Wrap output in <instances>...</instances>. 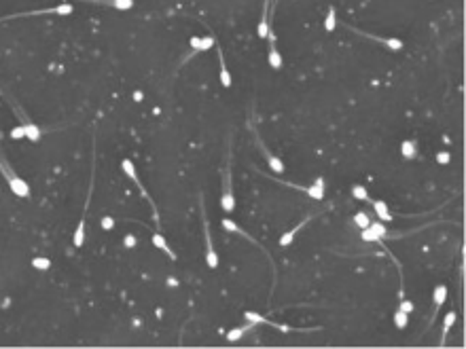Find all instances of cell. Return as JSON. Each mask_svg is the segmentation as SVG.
Listing matches in <instances>:
<instances>
[{
  "label": "cell",
  "instance_id": "obj_10",
  "mask_svg": "<svg viewBox=\"0 0 466 349\" xmlns=\"http://www.w3.org/2000/svg\"><path fill=\"white\" fill-rule=\"evenodd\" d=\"M221 225H222V228H225V231H227V233H240V235H242V237H244V239L248 241V244H252V246H257V247H261V244H259V241H257V239H254V237H250V235H248V233L244 231V228H242V226L238 225V222H233L231 218H222V220H221Z\"/></svg>",
  "mask_w": 466,
  "mask_h": 349
},
{
  "label": "cell",
  "instance_id": "obj_9",
  "mask_svg": "<svg viewBox=\"0 0 466 349\" xmlns=\"http://www.w3.org/2000/svg\"><path fill=\"white\" fill-rule=\"evenodd\" d=\"M257 144H259V148L263 150V155H265V159H267V165H269V167H271L273 171H276V174H282V171L286 169V167H284V161H282V159L273 155V152H271L269 148H267V146H265V142H263V140H261V138H257Z\"/></svg>",
  "mask_w": 466,
  "mask_h": 349
},
{
  "label": "cell",
  "instance_id": "obj_26",
  "mask_svg": "<svg viewBox=\"0 0 466 349\" xmlns=\"http://www.w3.org/2000/svg\"><path fill=\"white\" fill-rule=\"evenodd\" d=\"M335 28H337V13H335V6H329V15L324 19V30L333 32Z\"/></svg>",
  "mask_w": 466,
  "mask_h": 349
},
{
  "label": "cell",
  "instance_id": "obj_4",
  "mask_svg": "<svg viewBox=\"0 0 466 349\" xmlns=\"http://www.w3.org/2000/svg\"><path fill=\"white\" fill-rule=\"evenodd\" d=\"M74 9L70 2H62L57 6H49V9H38V11H25V13H19V15H9L4 19H15V17H36V15H60V17H66L70 15Z\"/></svg>",
  "mask_w": 466,
  "mask_h": 349
},
{
  "label": "cell",
  "instance_id": "obj_30",
  "mask_svg": "<svg viewBox=\"0 0 466 349\" xmlns=\"http://www.w3.org/2000/svg\"><path fill=\"white\" fill-rule=\"evenodd\" d=\"M11 138H15V140H22V138H25V136H23V127H22V125L13 127V129H11Z\"/></svg>",
  "mask_w": 466,
  "mask_h": 349
},
{
  "label": "cell",
  "instance_id": "obj_22",
  "mask_svg": "<svg viewBox=\"0 0 466 349\" xmlns=\"http://www.w3.org/2000/svg\"><path fill=\"white\" fill-rule=\"evenodd\" d=\"M22 127H23V136L28 140H32V142H38V140H41V129H38L34 123H30L28 119L22 121Z\"/></svg>",
  "mask_w": 466,
  "mask_h": 349
},
{
  "label": "cell",
  "instance_id": "obj_5",
  "mask_svg": "<svg viewBox=\"0 0 466 349\" xmlns=\"http://www.w3.org/2000/svg\"><path fill=\"white\" fill-rule=\"evenodd\" d=\"M352 32H356V34H360V36H365L369 38V41H375V42H379V44H384L386 49H390V51H403V41H399V38H386V36H379V34H371V32H365V30H358V28H354V25H348Z\"/></svg>",
  "mask_w": 466,
  "mask_h": 349
},
{
  "label": "cell",
  "instance_id": "obj_13",
  "mask_svg": "<svg viewBox=\"0 0 466 349\" xmlns=\"http://www.w3.org/2000/svg\"><path fill=\"white\" fill-rule=\"evenodd\" d=\"M189 44H191V51H193V53H200V51L212 49L214 44H216V41H214L212 36H193Z\"/></svg>",
  "mask_w": 466,
  "mask_h": 349
},
{
  "label": "cell",
  "instance_id": "obj_18",
  "mask_svg": "<svg viewBox=\"0 0 466 349\" xmlns=\"http://www.w3.org/2000/svg\"><path fill=\"white\" fill-rule=\"evenodd\" d=\"M269 28H271V23H269V0L265 2L263 6V17H261V23H259V28H257V34L261 38H267V34H269Z\"/></svg>",
  "mask_w": 466,
  "mask_h": 349
},
{
  "label": "cell",
  "instance_id": "obj_21",
  "mask_svg": "<svg viewBox=\"0 0 466 349\" xmlns=\"http://www.w3.org/2000/svg\"><path fill=\"white\" fill-rule=\"evenodd\" d=\"M445 298H447V286H437L435 292H432V303H435V313H432V317L437 315V311L441 309V305L445 303Z\"/></svg>",
  "mask_w": 466,
  "mask_h": 349
},
{
  "label": "cell",
  "instance_id": "obj_14",
  "mask_svg": "<svg viewBox=\"0 0 466 349\" xmlns=\"http://www.w3.org/2000/svg\"><path fill=\"white\" fill-rule=\"evenodd\" d=\"M310 222H311V216H308V218H305V220H301L297 226H292L290 231H286V233L282 235V237H280V246H282V247L290 246L292 241H295V235H297V233H301V228H303V226H308Z\"/></svg>",
  "mask_w": 466,
  "mask_h": 349
},
{
  "label": "cell",
  "instance_id": "obj_15",
  "mask_svg": "<svg viewBox=\"0 0 466 349\" xmlns=\"http://www.w3.org/2000/svg\"><path fill=\"white\" fill-rule=\"evenodd\" d=\"M259 324H254V322H246L244 326H238V328H233V330H229L227 332V341L229 343H235V341H240L242 336H244L246 332H250V330H254Z\"/></svg>",
  "mask_w": 466,
  "mask_h": 349
},
{
  "label": "cell",
  "instance_id": "obj_8",
  "mask_svg": "<svg viewBox=\"0 0 466 349\" xmlns=\"http://www.w3.org/2000/svg\"><path fill=\"white\" fill-rule=\"evenodd\" d=\"M91 193H93V188L89 186L85 209H83V216H81V220H79V226H76V231H74V235H72V244H74V247H83V246H85V218H87V207H89V199H91Z\"/></svg>",
  "mask_w": 466,
  "mask_h": 349
},
{
  "label": "cell",
  "instance_id": "obj_12",
  "mask_svg": "<svg viewBox=\"0 0 466 349\" xmlns=\"http://www.w3.org/2000/svg\"><path fill=\"white\" fill-rule=\"evenodd\" d=\"M91 4H102V6H111L117 11H130L136 6V0H87Z\"/></svg>",
  "mask_w": 466,
  "mask_h": 349
},
{
  "label": "cell",
  "instance_id": "obj_7",
  "mask_svg": "<svg viewBox=\"0 0 466 349\" xmlns=\"http://www.w3.org/2000/svg\"><path fill=\"white\" fill-rule=\"evenodd\" d=\"M282 184H284V186H290V188L301 190V193L310 195L311 199H316V201L324 199V180H322V178H316V182L311 184V186H299V184H290V182H282Z\"/></svg>",
  "mask_w": 466,
  "mask_h": 349
},
{
  "label": "cell",
  "instance_id": "obj_31",
  "mask_svg": "<svg viewBox=\"0 0 466 349\" xmlns=\"http://www.w3.org/2000/svg\"><path fill=\"white\" fill-rule=\"evenodd\" d=\"M399 309H403V311H407V313H411V311H413V305L409 303V301H403V303H400V307Z\"/></svg>",
  "mask_w": 466,
  "mask_h": 349
},
{
  "label": "cell",
  "instance_id": "obj_1",
  "mask_svg": "<svg viewBox=\"0 0 466 349\" xmlns=\"http://www.w3.org/2000/svg\"><path fill=\"white\" fill-rule=\"evenodd\" d=\"M0 174L4 176V180H6V184H9V188L13 190V195L30 197V186L25 184V180H22V178L17 176V171L9 165V161L2 157V152H0Z\"/></svg>",
  "mask_w": 466,
  "mask_h": 349
},
{
  "label": "cell",
  "instance_id": "obj_3",
  "mask_svg": "<svg viewBox=\"0 0 466 349\" xmlns=\"http://www.w3.org/2000/svg\"><path fill=\"white\" fill-rule=\"evenodd\" d=\"M221 207L225 214L235 212V193L231 182V165H227L222 171V190H221Z\"/></svg>",
  "mask_w": 466,
  "mask_h": 349
},
{
  "label": "cell",
  "instance_id": "obj_24",
  "mask_svg": "<svg viewBox=\"0 0 466 349\" xmlns=\"http://www.w3.org/2000/svg\"><path fill=\"white\" fill-rule=\"evenodd\" d=\"M392 322H394V326H397L399 330H403V328H407V324H409V313H407V311H403V309L394 311Z\"/></svg>",
  "mask_w": 466,
  "mask_h": 349
},
{
  "label": "cell",
  "instance_id": "obj_2",
  "mask_svg": "<svg viewBox=\"0 0 466 349\" xmlns=\"http://www.w3.org/2000/svg\"><path fill=\"white\" fill-rule=\"evenodd\" d=\"M200 214H201L203 239H206V265L210 267V269H219L221 258H219V254H216V250H214V244H212V235H210V222H208V216H206V203H203V197H200Z\"/></svg>",
  "mask_w": 466,
  "mask_h": 349
},
{
  "label": "cell",
  "instance_id": "obj_29",
  "mask_svg": "<svg viewBox=\"0 0 466 349\" xmlns=\"http://www.w3.org/2000/svg\"><path fill=\"white\" fill-rule=\"evenodd\" d=\"M354 222H356V226H360V228H367L369 225H371V216H369L367 212H358L354 216Z\"/></svg>",
  "mask_w": 466,
  "mask_h": 349
},
{
  "label": "cell",
  "instance_id": "obj_32",
  "mask_svg": "<svg viewBox=\"0 0 466 349\" xmlns=\"http://www.w3.org/2000/svg\"><path fill=\"white\" fill-rule=\"evenodd\" d=\"M437 161H439V163H447V161H449V155H447V152H439V155H437Z\"/></svg>",
  "mask_w": 466,
  "mask_h": 349
},
{
  "label": "cell",
  "instance_id": "obj_11",
  "mask_svg": "<svg viewBox=\"0 0 466 349\" xmlns=\"http://www.w3.org/2000/svg\"><path fill=\"white\" fill-rule=\"evenodd\" d=\"M244 317L248 322H254V324H263V326H273V328H278V330H282V332H290V328L288 326H282V324H278V322H271L269 317H265V315H259V313H254V311H246Z\"/></svg>",
  "mask_w": 466,
  "mask_h": 349
},
{
  "label": "cell",
  "instance_id": "obj_28",
  "mask_svg": "<svg viewBox=\"0 0 466 349\" xmlns=\"http://www.w3.org/2000/svg\"><path fill=\"white\" fill-rule=\"evenodd\" d=\"M32 267L38 271H47L49 267H51V258L47 256H36V258H32Z\"/></svg>",
  "mask_w": 466,
  "mask_h": 349
},
{
  "label": "cell",
  "instance_id": "obj_20",
  "mask_svg": "<svg viewBox=\"0 0 466 349\" xmlns=\"http://www.w3.org/2000/svg\"><path fill=\"white\" fill-rule=\"evenodd\" d=\"M400 155H403V159H407V161L416 159L418 157V142L416 140H405V142L400 144Z\"/></svg>",
  "mask_w": 466,
  "mask_h": 349
},
{
  "label": "cell",
  "instance_id": "obj_33",
  "mask_svg": "<svg viewBox=\"0 0 466 349\" xmlns=\"http://www.w3.org/2000/svg\"><path fill=\"white\" fill-rule=\"evenodd\" d=\"M104 226L111 228V226H112V218H104Z\"/></svg>",
  "mask_w": 466,
  "mask_h": 349
},
{
  "label": "cell",
  "instance_id": "obj_25",
  "mask_svg": "<svg viewBox=\"0 0 466 349\" xmlns=\"http://www.w3.org/2000/svg\"><path fill=\"white\" fill-rule=\"evenodd\" d=\"M369 226H371V231L375 233V237H377L379 241H381V239H384L386 235H388L386 222H381V220H371V225H369Z\"/></svg>",
  "mask_w": 466,
  "mask_h": 349
},
{
  "label": "cell",
  "instance_id": "obj_16",
  "mask_svg": "<svg viewBox=\"0 0 466 349\" xmlns=\"http://www.w3.org/2000/svg\"><path fill=\"white\" fill-rule=\"evenodd\" d=\"M219 63H221V85L225 87V89H229L231 87V82H233V76H231V72H229V68H227V63H225V55H222V49L219 47Z\"/></svg>",
  "mask_w": 466,
  "mask_h": 349
},
{
  "label": "cell",
  "instance_id": "obj_17",
  "mask_svg": "<svg viewBox=\"0 0 466 349\" xmlns=\"http://www.w3.org/2000/svg\"><path fill=\"white\" fill-rule=\"evenodd\" d=\"M151 241H153V247H157V250H161V252H165L168 256L172 258V260H176V254L172 252V247H170V244L165 241V237L161 233H153V237H151Z\"/></svg>",
  "mask_w": 466,
  "mask_h": 349
},
{
  "label": "cell",
  "instance_id": "obj_23",
  "mask_svg": "<svg viewBox=\"0 0 466 349\" xmlns=\"http://www.w3.org/2000/svg\"><path fill=\"white\" fill-rule=\"evenodd\" d=\"M456 320H458V315H456V311H449L447 315L443 317V334H441V345L445 343V339H447V334H449V330H451V326L456 324Z\"/></svg>",
  "mask_w": 466,
  "mask_h": 349
},
{
  "label": "cell",
  "instance_id": "obj_6",
  "mask_svg": "<svg viewBox=\"0 0 466 349\" xmlns=\"http://www.w3.org/2000/svg\"><path fill=\"white\" fill-rule=\"evenodd\" d=\"M121 169H123V174H125L127 178H130V180H132L133 184H136V186H138V190H140V193H142V197H146V199H149V203L153 205V209H155V203H153L151 195L146 193V188L142 186V182H140L138 171H136V165H133V161H132V159H123V161H121Z\"/></svg>",
  "mask_w": 466,
  "mask_h": 349
},
{
  "label": "cell",
  "instance_id": "obj_19",
  "mask_svg": "<svg viewBox=\"0 0 466 349\" xmlns=\"http://www.w3.org/2000/svg\"><path fill=\"white\" fill-rule=\"evenodd\" d=\"M373 205V209H375V214H377V220H381V222H392V214H390V207L386 205V201H373L371 203Z\"/></svg>",
  "mask_w": 466,
  "mask_h": 349
},
{
  "label": "cell",
  "instance_id": "obj_27",
  "mask_svg": "<svg viewBox=\"0 0 466 349\" xmlns=\"http://www.w3.org/2000/svg\"><path fill=\"white\" fill-rule=\"evenodd\" d=\"M352 195L356 197V199H360V201L373 203V199H371V197H369V193H367V188H365V186H360V184H356V186H352Z\"/></svg>",
  "mask_w": 466,
  "mask_h": 349
}]
</instances>
